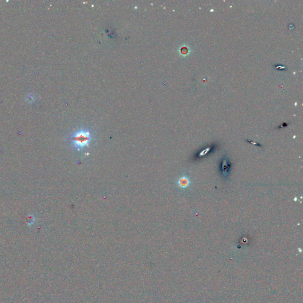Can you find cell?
Returning a JSON list of instances; mask_svg holds the SVG:
<instances>
[{
    "instance_id": "3957f363",
    "label": "cell",
    "mask_w": 303,
    "mask_h": 303,
    "mask_svg": "<svg viewBox=\"0 0 303 303\" xmlns=\"http://www.w3.org/2000/svg\"><path fill=\"white\" fill-rule=\"evenodd\" d=\"M228 162L227 159L225 158L223 159L222 165V174L223 177H227L228 174Z\"/></svg>"
},
{
    "instance_id": "7a4b0ae2",
    "label": "cell",
    "mask_w": 303,
    "mask_h": 303,
    "mask_svg": "<svg viewBox=\"0 0 303 303\" xmlns=\"http://www.w3.org/2000/svg\"><path fill=\"white\" fill-rule=\"evenodd\" d=\"M192 182H193L189 176L186 174H184L178 179L177 184L179 188L182 190H185L189 188Z\"/></svg>"
},
{
    "instance_id": "6da1fadb",
    "label": "cell",
    "mask_w": 303,
    "mask_h": 303,
    "mask_svg": "<svg viewBox=\"0 0 303 303\" xmlns=\"http://www.w3.org/2000/svg\"><path fill=\"white\" fill-rule=\"evenodd\" d=\"M70 141L73 148L81 150L88 147L91 141V135L87 130H80L70 137Z\"/></svg>"
}]
</instances>
